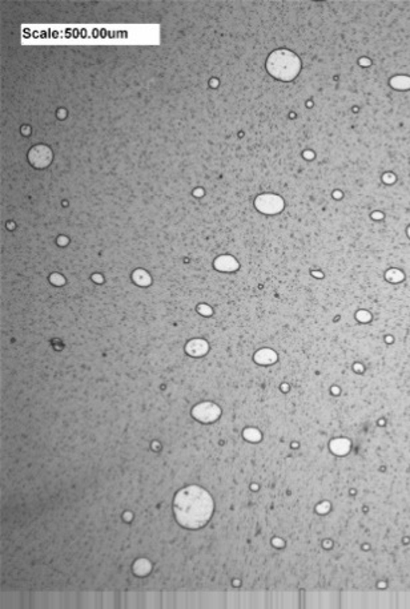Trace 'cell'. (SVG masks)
<instances>
[{"instance_id":"obj_1","label":"cell","mask_w":410,"mask_h":609,"mask_svg":"<svg viewBox=\"0 0 410 609\" xmlns=\"http://www.w3.org/2000/svg\"><path fill=\"white\" fill-rule=\"evenodd\" d=\"M175 514L183 525L198 528L211 518L212 499L201 488H185L175 499Z\"/></svg>"},{"instance_id":"obj_2","label":"cell","mask_w":410,"mask_h":609,"mask_svg":"<svg viewBox=\"0 0 410 609\" xmlns=\"http://www.w3.org/2000/svg\"><path fill=\"white\" fill-rule=\"evenodd\" d=\"M267 68L269 73L276 79L283 82H290L300 72V60L290 51L279 50L269 56Z\"/></svg>"},{"instance_id":"obj_3","label":"cell","mask_w":410,"mask_h":609,"mask_svg":"<svg viewBox=\"0 0 410 609\" xmlns=\"http://www.w3.org/2000/svg\"><path fill=\"white\" fill-rule=\"evenodd\" d=\"M28 158H30L31 164L35 165L36 168H44L51 162L53 153H51L50 148H47L44 145H36L30 151Z\"/></svg>"},{"instance_id":"obj_4","label":"cell","mask_w":410,"mask_h":609,"mask_svg":"<svg viewBox=\"0 0 410 609\" xmlns=\"http://www.w3.org/2000/svg\"><path fill=\"white\" fill-rule=\"evenodd\" d=\"M257 208L265 213H277L283 208V201L276 196H263L256 201Z\"/></svg>"}]
</instances>
